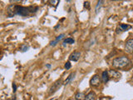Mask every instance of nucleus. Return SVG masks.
<instances>
[{
	"label": "nucleus",
	"mask_w": 133,
	"mask_h": 100,
	"mask_svg": "<svg viewBox=\"0 0 133 100\" xmlns=\"http://www.w3.org/2000/svg\"><path fill=\"white\" fill-rule=\"evenodd\" d=\"M102 79L103 83H107L109 80V74H108V72L107 71H104L102 73Z\"/></svg>",
	"instance_id": "nucleus-12"
},
{
	"label": "nucleus",
	"mask_w": 133,
	"mask_h": 100,
	"mask_svg": "<svg viewBox=\"0 0 133 100\" xmlns=\"http://www.w3.org/2000/svg\"><path fill=\"white\" fill-rule=\"evenodd\" d=\"M14 12L15 15H20V16H28L30 12L28 10V7H23L20 5H15L14 7Z\"/></svg>",
	"instance_id": "nucleus-2"
},
{
	"label": "nucleus",
	"mask_w": 133,
	"mask_h": 100,
	"mask_svg": "<svg viewBox=\"0 0 133 100\" xmlns=\"http://www.w3.org/2000/svg\"><path fill=\"white\" fill-rule=\"evenodd\" d=\"M84 7L87 9H89L90 7H89V2H84Z\"/></svg>",
	"instance_id": "nucleus-20"
},
{
	"label": "nucleus",
	"mask_w": 133,
	"mask_h": 100,
	"mask_svg": "<svg viewBox=\"0 0 133 100\" xmlns=\"http://www.w3.org/2000/svg\"><path fill=\"white\" fill-rule=\"evenodd\" d=\"M14 7L15 5H8L7 7V14L8 15V17H14L15 15V12H14Z\"/></svg>",
	"instance_id": "nucleus-7"
},
{
	"label": "nucleus",
	"mask_w": 133,
	"mask_h": 100,
	"mask_svg": "<svg viewBox=\"0 0 133 100\" xmlns=\"http://www.w3.org/2000/svg\"><path fill=\"white\" fill-rule=\"evenodd\" d=\"M85 98H86V95L83 93H80V92H78V93H77L76 95H75L76 100H85Z\"/></svg>",
	"instance_id": "nucleus-11"
},
{
	"label": "nucleus",
	"mask_w": 133,
	"mask_h": 100,
	"mask_svg": "<svg viewBox=\"0 0 133 100\" xmlns=\"http://www.w3.org/2000/svg\"><path fill=\"white\" fill-rule=\"evenodd\" d=\"M51 100H58V99L57 98H52Z\"/></svg>",
	"instance_id": "nucleus-23"
},
{
	"label": "nucleus",
	"mask_w": 133,
	"mask_h": 100,
	"mask_svg": "<svg viewBox=\"0 0 133 100\" xmlns=\"http://www.w3.org/2000/svg\"><path fill=\"white\" fill-rule=\"evenodd\" d=\"M28 47L27 45H23L22 48H21L22 52H26V51H28Z\"/></svg>",
	"instance_id": "nucleus-18"
},
{
	"label": "nucleus",
	"mask_w": 133,
	"mask_h": 100,
	"mask_svg": "<svg viewBox=\"0 0 133 100\" xmlns=\"http://www.w3.org/2000/svg\"><path fill=\"white\" fill-rule=\"evenodd\" d=\"M81 57V53L80 52H77V51H75L73 52L72 54L70 55L69 57V59L71 61H73V62H77L79 60V58Z\"/></svg>",
	"instance_id": "nucleus-5"
},
{
	"label": "nucleus",
	"mask_w": 133,
	"mask_h": 100,
	"mask_svg": "<svg viewBox=\"0 0 133 100\" xmlns=\"http://www.w3.org/2000/svg\"><path fill=\"white\" fill-rule=\"evenodd\" d=\"M100 82H101V79H100V77L98 75H94L90 80L91 85L92 86H98L100 84Z\"/></svg>",
	"instance_id": "nucleus-4"
},
{
	"label": "nucleus",
	"mask_w": 133,
	"mask_h": 100,
	"mask_svg": "<svg viewBox=\"0 0 133 100\" xmlns=\"http://www.w3.org/2000/svg\"></svg>",
	"instance_id": "nucleus-24"
},
{
	"label": "nucleus",
	"mask_w": 133,
	"mask_h": 100,
	"mask_svg": "<svg viewBox=\"0 0 133 100\" xmlns=\"http://www.w3.org/2000/svg\"><path fill=\"white\" fill-rule=\"evenodd\" d=\"M125 50L128 53H133V39H128L125 44Z\"/></svg>",
	"instance_id": "nucleus-3"
},
{
	"label": "nucleus",
	"mask_w": 133,
	"mask_h": 100,
	"mask_svg": "<svg viewBox=\"0 0 133 100\" xmlns=\"http://www.w3.org/2000/svg\"><path fill=\"white\" fill-rule=\"evenodd\" d=\"M96 93L94 92H90V93L86 96L85 100H96Z\"/></svg>",
	"instance_id": "nucleus-10"
},
{
	"label": "nucleus",
	"mask_w": 133,
	"mask_h": 100,
	"mask_svg": "<svg viewBox=\"0 0 133 100\" xmlns=\"http://www.w3.org/2000/svg\"><path fill=\"white\" fill-rule=\"evenodd\" d=\"M37 9H38V8L35 7V6H29L28 7V10H29V12H30V14H31V12H37Z\"/></svg>",
	"instance_id": "nucleus-15"
},
{
	"label": "nucleus",
	"mask_w": 133,
	"mask_h": 100,
	"mask_svg": "<svg viewBox=\"0 0 133 100\" xmlns=\"http://www.w3.org/2000/svg\"><path fill=\"white\" fill-rule=\"evenodd\" d=\"M71 67H72V65H71L70 62H66V64H65V68L66 69H70Z\"/></svg>",
	"instance_id": "nucleus-19"
},
{
	"label": "nucleus",
	"mask_w": 133,
	"mask_h": 100,
	"mask_svg": "<svg viewBox=\"0 0 133 100\" xmlns=\"http://www.w3.org/2000/svg\"><path fill=\"white\" fill-rule=\"evenodd\" d=\"M129 63H130V60L127 56H122V57H118L116 58L115 59H113L112 61V66L116 68H122L127 67Z\"/></svg>",
	"instance_id": "nucleus-1"
},
{
	"label": "nucleus",
	"mask_w": 133,
	"mask_h": 100,
	"mask_svg": "<svg viewBox=\"0 0 133 100\" xmlns=\"http://www.w3.org/2000/svg\"><path fill=\"white\" fill-rule=\"evenodd\" d=\"M66 43L72 44V43H74V39H71V38H68V39H64V41H63V44H66Z\"/></svg>",
	"instance_id": "nucleus-14"
},
{
	"label": "nucleus",
	"mask_w": 133,
	"mask_h": 100,
	"mask_svg": "<svg viewBox=\"0 0 133 100\" xmlns=\"http://www.w3.org/2000/svg\"><path fill=\"white\" fill-rule=\"evenodd\" d=\"M74 76H75V73H71L69 76L68 77V78H66V80L64 81L63 84L64 85H66V84H68V83H70L71 82H72V79L74 78Z\"/></svg>",
	"instance_id": "nucleus-13"
},
{
	"label": "nucleus",
	"mask_w": 133,
	"mask_h": 100,
	"mask_svg": "<svg viewBox=\"0 0 133 100\" xmlns=\"http://www.w3.org/2000/svg\"><path fill=\"white\" fill-rule=\"evenodd\" d=\"M108 74H109V77H111V78H120L121 77V73L116 70H109L108 71Z\"/></svg>",
	"instance_id": "nucleus-9"
},
{
	"label": "nucleus",
	"mask_w": 133,
	"mask_h": 100,
	"mask_svg": "<svg viewBox=\"0 0 133 100\" xmlns=\"http://www.w3.org/2000/svg\"><path fill=\"white\" fill-rule=\"evenodd\" d=\"M120 28H122V31H126L127 28H130L131 27L129 26V25H126V24H121L120 25Z\"/></svg>",
	"instance_id": "nucleus-17"
},
{
	"label": "nucleus",
	"mask_w": 133,
	"mask_h": 100,
	"mask_svg": "<svg viewBox=\"0 0 133 100\" xmlns=\"http://www.w3.org/2000/svg\"><path fill=\"white\" fill-rule=\"evenodd\" d=\"M102 3L103 1H99L97 4V7H96V14H97V12H99V9L101 8L102 5Z\"/></svg>",
	"instance_id": "nucleus-16"
},
{
	"label": "nucleus",
	"mask_w": 133,
	"mask_h": 100,
	"mask_svg": "<svg viewBox=\"0 0 133 100\" xmlns=\"http://www.w3.org/2000/svg\"><path fill=\"white\" fill-rule=\"evenodd\" d=\"M65 37V33H62V34H60L59 36H57L55 40L52 41L51 43H50V46H55L57 45L58 43H59V41H61L62 39H63V38Z\"/></svg>",
	"instance_id": "nucleus-8"
},
{
	"label": "nucleus",
	"mask_w": 133,
	"mask_h": 100,
	"mask_svg": "<svg viewBox=\"0 0 133 100\" xmlns=\"http://www.w3.org/2000/svg\"><path fill=\"white\" fill-rule=\"evenodd\" d=\"M50 3H51L52 4H54L55 6H57V3H59V1H58V0H57V1H50Z\"/></svg>",
	"instance_id": "nucleus-21"
},
{
	"label": "nucleus",
	"mask_w": 133,
	"mask_h": 100,
	"mask_svg": "<svg viewBox=\"0 0 133 100\" xmlns=\"http://www.w3.org/2000/svg\"><path fill=\"white\" fill-rule=\"evenodd\" d=\"M12 89H14V92H16L17 90V86L15 83H12Z\"/></svg>",
	"instance_id": "nucleus-22"
},
{
	"label": "nucleus",
	"mask_w": 133,
	"mask_h": 100,
	"mask_svg": "<svg viewBox=\"0 0 133 100\" xmlns=\"http://www.w3.org/2000/svg\"><path fill=\"white\" fill-rule=\"evenodd\" d=\"M61 80H57V82H55L53 83V85L50 88V89H49V93L51 94L52 93H54V92H56L57 90V89L61 86Z\"/></svg>",
	"instance_id": "nucleus-6"
}]
</instances>
